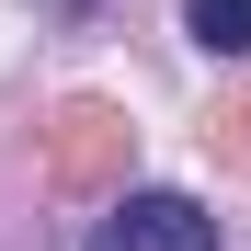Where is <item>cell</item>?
<instances>
[{"mask_svg": "<svg viewBox=\"0 0 251 251\" xmlns=\"http://www.w3.org/2000/svg\"><path fill=\"white\" fill-rule=\"evenodd\" d=\"M80 251H217V217L194 194H114Z\"/></svg>", "mask_w": 251, "mask_h": 251, "instance_id": "6da1fadb", "label": "cell"}, {"mask_svg": "<svg viewBox=\"0 0 251 251\" xmlns=\"http://www.w3.org/2000/svg\"><path fill=\"white\" fill-rule=\"evenodd\" d=\"M183 23L205 57H251V0H183Z\"/></svg>", "mask_w": 251, "mask_h": 251, "instance_id": "7a4b0ae2", "label": "cell"}]
</instances>
